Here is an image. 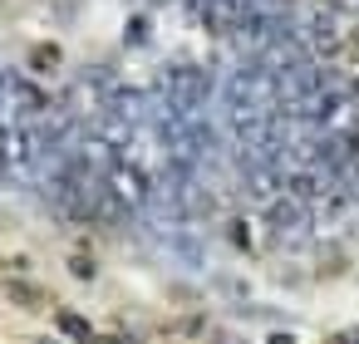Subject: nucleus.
<instances>
[{"mask_svg": "<svg viewBox=\"0 0 359 344\" xmlns=\"http://www.w3.org/2000/svg\"><path fill=\"white\" fill-rule=\"evenodd\" d=\"M69 270H74V275H84V280H89V275H94V261H89V256H74V261H69Z\"/></svg>", "mask_w": 359, "mask_h": 344, "instance_id": "nucleus-5", "label": "nucleus"}, {"mask_svg": "<svg viewBox=\"0 0 359 344\" xmlns=\"http://www.w3.org/2000/svg\"><path fill=\"white\" fill-rule=\"evenodd\" d=\"M60 64H65V50L60 45H35L30 60H25L30 74H60Z\"/></svg>", "mask_w": 359, "mask_h": 344, "instance_id": "nucleus-1", "label": "nucleus"}, {"mask_svg": "<svg viewBox=\"0 0 359 344\" xmlns=\"http://www.w3.org/2000/svg\"><path fill=\"white\" fill-rule=\"evenodd\" d=\"M334 344H359V324H349V329H339V334H334Z\"/></svg>", "mask_w": 359, "mask_h": 344, "instance_id": "nucleus-6", "label": "nucleus"}, {"mask_svg": "<svg viewBox=\"0 0 359 344\" xmlns=\"http://www.w3.org/2000/svg\"><path fill=\"white\" fill-rule=\"evenodd\" d=\"M6 295H11L15 305H25V310H35L45 290H40V285H30V280H6Z\"/></svg>", "mask_w": 359, "mask_h": 344, "instance_id": "nucleus-3", "label": "nucleus"}, {"mask_svg": "<svg viewBox=\"0 0 359 344\" xmlns=\"http://www.w3.org/2000/svg\"><path fill=\"white\" fill-rule=\"evenodd\" d=\"M40 344H55V339H40Z\"/></svg>", "mask_w": 359, "mask_h": 344, "instance_id": "nucleus-8", "label": "nucleus"}, {"mask_svg": "<svg viewBox=\"0 0 359 344\" xmlns=\"http://www.w3.org/2000/svg\"><path fill=\"white\" fill-rule=\"evenodd\" d=\"M60 329H65L69 339H79V344H94V329H89V319H84V315H74V310H60Z\"/></svg>", "mask_w": 359, "mask_h": 344, "instance_id": "nucleus-2", "label": "nucleus"}, {"mask_svg": "<svg viewBox=\"0 0 359 344\" xmlns=\"http://www.w3.org/2000/svg\"><path fill=\"white\" fill-rule=\"evenodd\" d=\"M266 344H295V334L290 329H276V334H266Z\"/></svg>", "mask_w": 359, "mask_h": 344, "instance_id": "nucleus-7", "label": "nucleus"}, {"mask_svg": "<svg viewBox=\"0 0 359 344\" xmlns=\"http://www.w3.org/2000/svg\"><path fill=\"white\" fill-rule=\"evenodd\" d=\"M148 35H153V20H148V15H133V20H128V35H123V40H128V45H143Z\"/></svg>", "mask_w": 359, "mask_h": 344, "instance_id": "nucleus-4", "label": "nucleus"}]
</instances>
